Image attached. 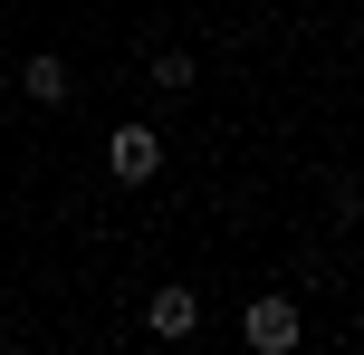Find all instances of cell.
<instances>
[{"label": "cell", "mask_w": 364, "mask_h": 355, "mask_svg": "<svg viewBox=\"0 0 364 355\" xmlns=\"http://www.w3.org/2000/svg\"><path fill=\"white\" fill-rule=\"evenodd\" d=\"M106 173L115 183H154V173H164V134L154 125H115L106 134Z\"/></svg>", "instance_id": "obj_1"}, {"label": "cell", "mask_w": 364, "mask_h": 355, "mask_svg": "<svg viewBox=\"0 0 364 355\" xmlns=\"http://www.w3.org/2000/svg\"><path fill=\"white\" fill-rule=\"evenodd\" d=\"M144 327H154V337H164V346H182V337H192V327H201V298H192V288H154Z\"/></svg>", "instance_id": "obj_2"}, {"label": "cell", "mask_w": 364, "mask_h": 355, "mask_svg": "<svg viewBox=\"0 0 364 355\" xmlns=\"http://www.w3.org/2000/svg\"><path fill=\"white\" fill-rule=\"evenodd\" d=\"M250 346H259V355H288V346H297V307H288V298H259V307H250Z\"/></svg>", "instance_id": "obj_3"}, {"label": "cell", "mask_w": 364, "mask_h": 355, "mask_svg": "<svg viewBox=\"0 0 364 355\" xmlns=\"http://www.w3.org/2000/svg\"><path fill=\"white\" fill-rule=\"evenodd\" d=\"M19 87H29L38 106H68V96H77V77H68V58H19Z\"/></svg>", "instance_id": "obj_4"}, {"label": "cell", "mask_w": 364, "mask_h": 355, "mask_svg": "<svg viewBox=\"0 0 364 355\" xmlns=\"http://www.w3.org/2000/svg\"><path fill=\"white\" fill-rule=\"evenodd\" d=\"M154 87H164V96H182V87H192V58H182V48H164V58H154Z\"/></svg>", "instance_id": "obj_5"}, {"label": "cell", "mask_w": 364, "mask_h": 355, "mask_svg": "<svg viewBox=\"0 0 364 355\" xmlns=\"http://www.w3.org/2000/svg\"><path fill=\"white\" fill-rule=\"evenodd\" d=\"M0 77H10V68H0Z\"/></svg>", "instance_id": "obj_6"}]
</instances>
